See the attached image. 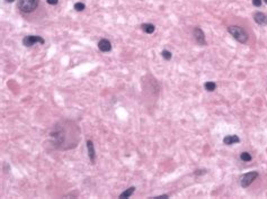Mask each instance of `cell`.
I'll return each instance as SVG.
<instances>
[{
	"label": "cell",
	"mask_w": 267,
	"mask_h": 199,
	"mask_svg": "<svg viewBox=\"0 0 267 199\" xmlns=\"http://www.w3.org/2000/svg\"><path fill=\"white\" fill-rule=\"evenodd\" d=\"M50 136L53 144L59 148H72L79 142V128L72 122H59L53 127Z\"/></svg>",
	"instance_id": "obj_1"
},
{
	"label": "cell",
	"mask_w": 267,
	"mask_h": 199,
	"mask_svg": "<svg viewBox=\"0 0 267 199\" xmlns=\"http://www.w3.org/2000/svg\"><path fill=\"white\" fill-rule=\"evenodd\" d=\"M228 32L233 36V39L235 41H238L239 43L241 44H246L247 41H248V34L246 33V31L241 28L240 26H235V25H232V26H229L228 27Z\"/></svg>",
	"instance_id": "obj_2"
},
{
	"label": "cell",
	"mask_w": 267,
	"mask_h": 199,
	"mask_svg": "<svg viewBox=\"0 0 267 199\" xmlns=\"http://www.w3.org/2000/svg\"><path fill=\"white\" fill-rule=\"evenodd\" d=\"M39 0H18V8L25 14L32 13L37 8Z\"/></svg>",
	"instance_id": "obj_3"
},
{
	"label": "cell",
	"mask_w": 267,
	"mask_h": 199,
	"mask_svg": "<svg viewBox=\"0 0 267 199\" xmlns=\"http://www.w3.org/2000/svg\"><path fill=\"white\" fill-rule=\"evenodd\" d=\"M258 178V172L257 171H251V172H248V173L243 174L240 179V186L242 188H247L249 187L255 180Z\"/></svg>",
	"instance_id": "obj_4"
},
{
	"label": "cell",
	"mask_w": 267,
	"mask_h": 199,
	"mask_svg": "<svg viewBox=\"0 0 267 199\" xmlns=\"http://www.w3.org/2000/svg\"><path fill=\"white\" fill-rule=\"evenodd\" d=\"M37 43L38 44H44V39H42L41 36H37V35H28L23 39V45H25L26 47H31V46L37 44Z\"/></svg>",
	"instance_id": "obj_5"
},
{
	"label": "cell",
	"mask_w": 267,
	"mask_h": 199,
	"mask_svg": "<svg viewBox=\"0 0 267 199\" xmlns=\"http://www.w3.org/2000/svg\"><path fill=\"white\" fill-rule=\"evenodd\" d=\"M193 34H194V37H195V41L197 42V44L202 45V46L206 44L204 32L200 28V27H195L194 31H193Z\"/></svg>",
	"instance_id": "obj_6"
},
{
	"label": "cell",
	"mask_w": 267,
	"mask_h": 199,
	"mask_svg": "<svg viewBox=\"0 0 267 199\" xmlns=\"http://www.w3.org/2000/svg\"><path fill=\"white\" fill-rule=\"evenodd\" d=\"M254 20L261 26H266L267 25V15H265L264 13L257 11L254 14Z\"/></svg>",
	"instance_id": "obj_7"
},
{
	"label": "cell",
	"mask_w": 267,
	"mask_h": 199,
	"mask_svg": "<svg viewBox=\"0 0 267 199\" xmlns=\"http://www.w3.org/2000/svg\"><path fill=\"white\" fill-rule=\"evenodd\" d=\"M86 146H87V151H88V155H89V159H90V162L91 163H95V156H96V153H95V148H94V143L93 141H88L86 142Z\"/></svg>",
	"instance_id": "obj_8"
},
{
	"label": "cell",
	"mask_w": 267,
	"mask_h": 199,
	"mask_svg": "<svg viewBox=\"0 0 267 199\" xmlns=\"http://www.w3.org/2000/svg\"><path fill=\"white\" fill-rule=\"evenodd\" d=\"M98 49L102 52H109L112 50V44L108 39H103L98 42Z\"/></svg>",
	"instance_id": "obj_9"
},
{
	"label": "cell",
	"mask_w": 267,
	"mask_h": 199,
	"mask_svg": "<svg viewBox=\"0 0 267 199\" xmlns=\"http://www.w3.org/2000/svg\"><path fill=\"white\" fill-rule=\"evenodd\" d=\"M239 142H240V138L237 135H227L223 138V143L225 145H232V144H237Z\"/></svg>",
	"instance_id": "obj_10"
},
{
	"label": "cell",
	"mask_w": 267,
	"mask_h": 199,
	"mask_svg": "<svg viewBox=\"0 0 267 199\" xmlns=\"http://www.w3.org/2000/svg\"><path fill=\"white\" fill-rule=\"evenodd\" d=\"M141 29L144 33H146V34H152L154 32V29H156V27H154L153 24H142Z\"/></svg>",
	"instance_id": "obj_11"
},
{
	"label": "cell",
	"mask_w": 267,
	"mask_h": 199,
	"mask_svg": "<svg viewBox=\"0 0 267 199\" xmlns=\"http://www.w3.org/2000/svg\"><path fill=\"white\" fill-rule=\"evenodd\" d=\"M135 191V187H130V188H127L125 191H123V193L120 195V198H128L130 196H132V193Z\"/></svg>",
	"instance_id": "obj_12"
},
{
	"label": "cell",
	"mask_w": 267,
	"mask_h": 199,
	"mask_svg": "<svg viewBox=\"0 0 267 199\" xmlns=\"http://www.w3.org/2000/svg\"><path fill=\"white\" fill-rule=\"evenodd\" d=\"M204 87H205V90L209 91V92H212V91H214L216 89V84L213 81H207L206 83L204 84Z\"/></svg>",
	"instance_id": "obj_13"
},
{
	"label": "cell",
	"mask_w": 267,
	"mask_h": 199,
	"mask_svg": "<svg viewBox=\"0 0 267 199\" xmlns=\"http://www.w3.org/2000/svg\"><path fill=\"white\" fill-rule=\"evenodd\" d=\"M240 159H241L243 162H249V161H251V155H250V153L249 152H242L241 154H240Z\"/></svg>",
	"instance_id": "obj_14"
},
{
	"label": "cell",
	"mask_w": 267,
	"mask_h": 199,
	"mask_svg": "<svg viewBox=\"0 0 267 199\" xmlns=\"http://www.w3.org/2000/svg\"><path fill=\"white\" fill-rule=\"evenodd\" d=\"M161 55H162V58H165V60H167V61H169V60L172 58V52L168 51V50H164V51L161 52Z\"/></svg>",
	"instance_id": "obj_15"
},
{
	"label": "cell",
	"mask_w": 267,
	"mask_h": 199,
	"mask_svg": "<svg viewBox=\"0 0 267 199\" xmlns=\"http://www.w3.org/2000/svg\"><path fill=\"white\" fill-rule=\"evenodd\" d=\"M73 8H75V10H77V11H83V9L86 8V6H85V4H83V2H76Z\"/></svg>",
	"instance_id": "obj_16"
},
{
	"label": "cell",
	"mask_w": 267,
	"mask_h": 199,
	"mask_svg": "<svg viewBox=\"0 0 267 199\" xmlns=\"http://www.w3.org/2000/svg\"><path fill=\"white\" fill-rule=\"evenodd\" d=\"M263 4V0H253V5L255 7H261Z\"/></svg>",
	"instance_id": "obj_17"
},
{
	"label": "cell",
	"mask_w": 267,
	"mask_h": 199,
	"mask_svg": "<svg viewBox=\"0 0 267 199\" xmlns=\"http://www.w3.org/2000/svg\"><path fill=\"white\" fill-rule=\"evenodd\" d=\"M194 173L196 174V175H202V174L206 173V170H196Z\"/></svg>",
	"instance_id": "obj_18"
},
{
	"label": "cell",
	"mask_w": 267,
	"mask_h": 199,
	"mask_svg": "<svg viewBox=\"0 0 267 199\" xmlns=\"http://www.w3.org/2000/svg\"><path fill=\"white\" fill-rule=\"evenodd\" d=\"M46 1H47L49 5H57L59 2V0H46Z\"/></svg>",
	"instance_id": "obj_19"
},
{
	"label": "cell",
	"mask_w": 267,
	"mask_h": 199,
	"mask_svg": "<svg viewBox=\"0 0 267 199\" xmlns=\"http://www.w3.org/2000/svg\"><path fill=\"white\" fill-rule=\"evenodd\" d=\"M169 196L168 195H161V196H158V197H153V198L156 199H165V198H168Z\"/></svg>",
	"instance_id": "obj_20"
},
{
	"label": "cell",
	"mask_w": 267,
	"mask_h": 199,
	"mask_svg": "<svg viewBox=\"0 0 267 199\" xmlns=\"http://www.w3.org/2000/svg\"><path fill=\"white\" fill-rule=\"evenodd\" d=\"M6 1H7V2H14L15 0H6Z\"/></svg>",
	"instance_id": "obj_21"
},
{
	"label": "cell",
	"mask_w": 267,
	"mask_h": 199,
	"mask_svg": "<svg viewBox=\"0 0 267 199\" xmlns=\"http://www.w3.org/2000/svg\"><path fill=\"white\" fill-rule=\"evenodd\" d=\"M264 1H265V4H266V5H267V0H264Z\"/></svg>",
	"instance_id": "obj_22"
}]
</instances>
